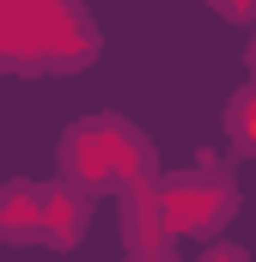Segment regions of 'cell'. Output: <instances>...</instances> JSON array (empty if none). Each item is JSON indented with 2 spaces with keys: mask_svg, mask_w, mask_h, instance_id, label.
I'll list each match as a JSON object with an SVG mask.
<instances>
[{
  "mask_svg": "<svg viewBox=\"0 0 256 262\" xmlns=\"http://www.w3.org/2000/svg\"><path fill=\"white\" fill-rule=\"evenodd\" d=\"M31 220H43V195H37L31 183H12V189L0 195V238H31V232H37Z\"/></svg>",
  "mask_w": 256,
  "mask_h": 262,
  "instance_id": "obj_1",
  "label": "cell"
},
{
  "mask_svg": "<svg viewBox=\"0 0 256 262\" xmlns=\"http://www.w3.org/2000/svg\"><path fill=\"white\" fill-rule=\"evenodd\" d=\"M43 207H49V213H55V220H37V232H43V238H55V244H73V238H79V232H86V201H49L43 195Z\"/></svg>",
  "mask_w": 256,
  "mask_h": 262,
  "instance_id": "obj_2",
  "label": "cell"
},
{
  "mask_svg": "<svg viewBox=\"0 0 256 262\" xmlns=\"http://www.w3.org/2000/svg\"><path fill=\"white\" fill-rule=\"evenodd\" d=\"M207 262H250V256H244V250H232V244H226V250H207Z\"/></svg>",
  "mask_w": 256,
  "mask_h": 262,
  "instance_id": "obj_3",
  "label": "cell"
}]
</instances>
